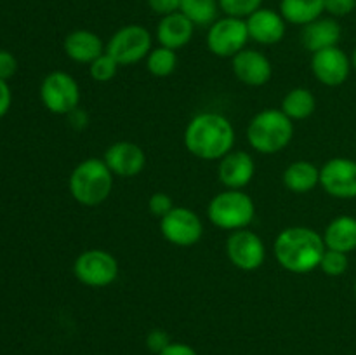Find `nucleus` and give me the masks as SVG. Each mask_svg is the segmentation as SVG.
<instances>
[{
    "mask_svg": "<svg viewBox=\"0 0 356 355\" xmlns=\"http://www.w3.org/2000/svg\"><path fill=\"white\" fill-rule=\"evenodd\" d=\"M184 146L197 159L221 160L235 146V127L218 111H202L188 122Z\"/></svg>",
    "mask_w": 356,
    "mask_h": 355,
    "instance_id": "f257e3e1",
    "label": "nucleus"
},
{
    "mask_svg": "<svg viewBox=\"0 0 356 355\" xmlns=\"http://www.w3.org/2000/svg\"><path fill=\"white\" fill-rule=\"evenodd\" d=\"M325 249L323 237L309 226H289L278 233L273 244L280 267L298 275L318 268Z\"/></svg>",
    "mask_w": 356,
    "mask_h": 355,
    "instance_id": "f03ea898",
    "label": "nucleus"
},
{
    "mask_svg": "<svg viewBox=\"0 0 356 355\" xmlns=\"http://www.w3.org/2000/svg\"><path fill=\"white\" fill-rule=\"evenodd\" d=\"M72 197L86 207L103 204L113 188V173L103 159H86L75 166L68 180Z\"/></svg>",
    "mask_w": 356,
    "mask_h": 355,
    "instance_id": "7ed1b4c3",
    "label": "nucleus"
},
{
    "mask_svg": "<svg viewBox=\"0 0 356 355\" xmlns=\"http://www.w3.org/2000/svg\"><path fill=\"white\" fill-rule=\"evenodd\" d=\"M292 138H294V122L277 108H268L254 115L247 127L249 145L264 155H273L285 150Z\"/></svg>",
    "mask_w": 356,
    "mask_h": 355,
    "instance_id": "20e7f679",
    "label": "nucleus"
},
{
    "mask_svg": "<svg viewBox=\"0 0 356 355\" xmlns=\"http://www.w3.org/2000/svg\"><path fill=\"white\" fill-rule=\"evenodd\" d=\"M209 221L229 232L243 230L254 221L256 204L252 197L242 190H228L214 195L207 207Z\"/></svg>",
    "mask_w": 356,
    "mask_h": 355,
    "instance_id": "39448f33",
    "label": "nucleus"
},
{
    "mask_svg": "<svg viewBox=\"0 0 356 355\" xmlns=\"http://www.w3.org/2000/svg\"><path fill=\"white\" fill-rule=\"evenodd\" d=\"M118 261L110 251L87 249L75 258L73 275L87 287H106L118 277Z\"/></svg>",
    "mask_w": 356,
    "mask_h": 355,
    "instance_id": "423d86ee",
    "label": "nucleus"
},
{
    "mask_svg": "<svg viewBox=\"0 0 356 355\" xmlns=\"http://www.w3.org/2000/svg\"><path fill=\"white\" fill-rule=\"evenodd\" d=\"M106 52L120 66L136 65L152 52V33L143 24H125L111 35Z\"/></svg>",
    "mask_w": 356,
    "mask_h": 355,
    "instance_id": "0eeeda50",
    "label": "nucleus"
},
{
    "mask_svg": "<svg viewBox=\"0 0 356 355\" xmlns=\"http://www.w3.org/2000/svg\"><path fill=\"white\" fill-rule=\"evenodd\" d=\"M40 100L54 115H70L80 104L79 82L66 72H51L40 84Z\"/></svg>",
    "mask_w": 356,
    "mask_h": 355,
    "instance_id": "6e6552de",
    "label": "nucleus"
},
{
    "mask_svg": "<svg viewBox=\"0 0 356 355\" xmlns=\"http://www.w3.org/2000/svg\"><path fill=\"white\" fill-rule=\"evenodd\" d=\"M249 38L245 19L232 16L218 17L209 26L207 47L218 58H233L245 49Z\"/></svg>",
    "mask_w": 356,
    "mask_h": 355,
    "instance_id": "1a4fd4ad",
    "label": "nucleus"
},
{
    "mask_svg": "<svg viewBox=\"0 0 356 355\" xmlns=\"http://www.w3.org/2000/svg\"><path fill=\"white\" fill-rule=\"evenodd\" d=\"M160 232L163 239L177 247H191L200 242L204 235V223L200 216L190 207H174L169 214L160 218Z\"/></svg>",
    "mask_w": 356,
    "mask_h": 355,
    "instance_id": "9d476101",
    "label": "nucleus"
},
{
    "mask_svg": "<svg viewBox=\"0 0 356 355\" xmlns=\"http://www.w3.org/2000/svg\"><path fill=\"white\" fill-rule=\"evenodd\" d=\"M226 254L233 267L243 271H254L263 267L266 247L263 239L250 230H236L226 240Z\"/></svg>",
    "mask_w": 356,
    "mask_h": 355,
    "instance_id": "9b49d317",
    "label": "nucleus"
},
{
    "mask_svg": "<svg viewBox=\"0 0 356 355\" xmlns=\"http://www.w3.org/2000/svg\"><path fill=\"white\" fill-rule=\"evenodd\" d=\"M320 187L336 198H356V160L330 159L320 167Z\"/></svg>",
    "mask_w": 356,
    "mask_h": 355,
    "instance_id": "f8f14e48",
    "label": "nucleus"
},
{
    "mask_svg": "<svg viewBox=\"0 0 356 355\" xmlns=\"http://www.w3.org/2000/svg\"><path fill=\"white\" fill-rule=\"evenodd\" d=\"M312 72L320 84L327 87H339L348 80L351 72V59L341 47H329L313 52Z\"/></svg>",
    "mask_w": 356,
    "mask_h": 355,
    "instance_id": "ddd939ff",
    "label": "nucleus"
},
{
    "mask_svg": "<svg viewBox=\"0 0 356 355\" xmlns=\"http://www.w3.org/2000/svg\"><path fill=\"white\" fill-rule=\"evenodd\" d=\"M232 68L236 79L249 87L266 86L273 75V66L268 56L256 49H243L232 58Z\"/></svg>",
    "mask_w": 356,
    "mask_h": 355,
    "instance_id": "4468645a",
    "label": "nucleus"
},
{
    "mask_svg": "<svg viewBox=\"0 0 356 355\" xmlns=\"http://www.w3.org/2000/svg\"><path fill=\"white\" fill-rule=\"evenodd\" d=\"M103 160L113 176L118 178L138 176L146 166L145 150L132 141H117L110 145L104 152Z\"/></svg>",
    "mask_w": 356,
    "mask_h": 355,
    "instance_id": "2eb2a0df",
    "label": "nucleus"
},
{
    "mask_svg": "<svg viewBox=\"0 0 356 355\" xmlns=\"http://www.w3.org/2000/svg\"><path fill=\"white\" fill-rule=\"evenodd\" d=\"M254 174H256V164L252 155L243 150H232L219 160V181L228 190H242L252 181Z\"/></svg>",
    "mask_w": 356,
    "mask_h": 355,
    "instance_id": "dca6fc26",
    "label": "nucleus"
},
{
    "mask_svg": "<svg viewBox=\"0 0 356 355\" xmlns=\"http://www.w3.org/2000/svg\"><path fill=\"white\" fill-rule=\"evenodd\" d=\"M249 37L261 45H275L284 40L287 21L280 13L261 7L245 19Z\"/></svg>",
    "mask_w": 356,
    "mask_h": 355,
    "instance_id": "f3484780",
    "label": "nucleus"
},
{
    "mask_svg": "<svg viewBox=\"0 0 356 355\" xmlns=\"http://www.w3.org/2000/svg\"><path fill=\"white\" fill-rule=\"evenodd\" d=\"M63 49L72 61L82 65H90L94 59L106 52V45L103 44L99 35L90 30H75L66 35Z\"/></svg>",
    "mask_w": 356,
    "mask_h": 355,
    "instance_id": "a211bd4d",
    "label": "nucleus"
},
{
    "mask_svg": "<svg viewBox=\"0 0 356 355\" xmlns=\"http://www.w3.org/2000/svg\"><path fill=\"white\" fill-rule=\"evenodd\" d=\"M343 35V28L336 17H318L313 23L302 26L301 42L309 52L336 47Z\"/></svg>",
    "mask_w": 356,
    "mask_h": 355,
    "instance_id": "6ab92c4d",
    "label": "nucleus"
},
{
    "mask_svg": "<svg viewBox=\"0 0 356 355\" xmlns=\"http://www.w3.org/2000/svg\"><path fill=\"white\" fill-rule=\"evenodd\" d=\"M193 31L195 24L179 10V13L169 14L160 19L159 26H156V40L162 47L177 51L190 44V40L193 38Z\"/></svg>",
    "mask_w": 356,
    "mask_h": 355,
    "instance_id": "aec40b11",
    "label": "nucleus"
},
{
    "mask_svg": "<svg viewBox=\"0 0 356 355\" xmlns=\"http://www.w3.org/2000/svg\"><path fill=\"white\" fill-rule=\"evenodd\" d=\"M322 237L327 249L351 253L356 249V218L348 214L337 216L327 225Z\"/></svg>",
    "mask_w": 356,
    "mask_h": 355,
    "instance_id": "412c9836",
    "label": "nucleus"
},
{
    "mask_svg": "<svg viewBox=\"0 0 356 355\" xmlns=\"http://www.w3.org/2000/svg\"><path fill=\"white\" fill-rule=\"evenodd\" d=\"M282 180L292 194H308L320 184V169L309 160H296L284 171Z\"/></svg>",
    "mask_w": 356,
    "mask_h": 355,
    "instance_id": "4be33fe9",
    "label": "nucleus"
},
{
    "mask_svg": "<svg viewBox=\"0 0 356 355\" xmlns=\"http://www.w3.org/2000/svg\"><path fill=\"white\" fill-rule=\"evenodd\" d=\"M325 13V0H280V14L291 24L306 26Z\"/></svg>",
    "mask_w": 356,
    "mask_h": 355,
    "instance_id": "5701e85b",
    "label": "nucleus"
},
{
    "mask_svg": "<svg viewBox=\"0 0 356 355\" xmlns=\"http://www.w3.org/2000/svg\"><path fill=\"white\" fill-rule=\"evenodd\" d=\"M282 111L291 120H305L309 118L316 110V97L306 87H296L291 89L282 100Z\"/></svg>",
    "mask_w": 356,
    "mask_h": 355,
    "instance_id": "b1692460",
    "label": "nucleus"
},
{
    "mask_svg": "<svg viewBox=\"0 0 356 355\" xmlns=\"http://www.w3.org/2000/svg\"><path fill=\"white\" fill-rule=\"evenodd\" d=\"M181 13L195 26H211L219 14V0H181Z\"/></svg>",
    "mask_w": 356,
    "mask_h": 355,
    "instance_id": "393cba45",
    "label": "nucleus"
},
{
    "mask_svg": "<svg viewBox=\"0 0 356 355\" xmlns=\"http://www.w3.org/2000/svg\"><path fill=\"white\" fill-rule=\"evenodd\" d=\"M146 68L155 77H169L177 68V54L176 51L167 47L152 49V52L146 58Z\"/></svg>",
    "mask_w": 356,
    "mask_h": 355,
    "instance_id": "a878e982",
    "label": "nucleus"
},
{
    "mask_svg": "<svg viewBox=\"0 0 356 355\" xmlns=\"http://www.w3.org/2000/svg\"><path fill=\"white\" fill-rule=\"evenodd\" d=\"M118 66L120 65H118L108 52H103L99 58H96L89 65V75L90 79L96 80V82H110V80H113V77L117 75Z\"/></svg>",
    "mask_w": 356,
    "mask_h": 355,
    "instance_id": "bb28decb",
    "label": "nucleus"
},
{
    "mask_svg": "<svg viewBox=\"0 0 356 355\" xmlns=\"http://www.w3.org/2000/svg\"><path fill=\"white\" fill-rule=\"evenodd\" d=\"M263 7V0H219V9L225 16L247 19L250 14Z\"/></svg>",
    "mask_w": 356,
    "mask_h": 355,
    "instance_id": "cd10ccee",
    "label": "nucleus"
},
{
    "mask_svg": "<svg viewBox=\"0 0 356 355\" xmlns=\"http://www.w3.org/2000/svg\"><path fill=\"white\" fill-rule=\"evenodd\" d=\"M348 254L341 251L325 249L322 261H320V270L329 277H341L348 270Z\"/></svg>",
    "mask_w": 356,
    "mask_h": 355,
    "instance_id": "c85d7f7f",
    "label": "nucleus"
},
{
    "mask_svg": "<svg viewBox=\"0 0 356 355\" xmlns=\"http://www.w3.org/2000/svg\"><path fill=\"white\" fill-rule=\"evenodd\" d=\"M174 207H176V205H174L172 197L167 195L165 191H156V194H153L148 200L149 212H152L153 216H156V218H163V216L169 214Z\"/></svg>",
    "mask_w": 356,
    "mask_h": 355,
    "instance_id": "c756f323",
    "label": "nucleus"
},
{
    "mask_svg": "<svg viewBox=\"0 0 356 355\" xmlns=\"http://www.w3.org/2000/svg\"><path fill=\"white\" fill-rule=\"evenodd\" d=\"M145 343H146V348H148L149 352H153V354L159 355L160 352H162L163 348L169 347L172 341H170V336L163 329H152L148 334H146Z\"/></svg>",
    "mask_w": 356,
    "mask_h": 355,
    "instance_id": "7c9ffc66",
    "label": "nucleus"
},
{
    "mask_svg": "<svg viewBox=\"0 0 356 355\" xmlns=\"http://www.w3.org/2000/svg\"><path fill=\"white\" fill-rule=\"evenodd\" d=\"M356 9V0H325V13L332 17H343Z\"/></svg>",
    "mask_w": 356,
    "mask_h": 355,
    "instance_id": "2f4dec72",
    "label": "nucleus"
},
{
    "mask_svg": "<svg viewBox=\"0 0 356 355\" xmlns=\"http://www.w3.org/2000/svg\"><path fill=\"white\" fill-rule=\"evenodd\" d=\"M17 59L13 52L0 49V80H9L16 75Z\"/></svg>",
    "mask_w": 356,
    "mask_h": 355,
    "instance_id": "473e14b6",
    "label": "nucleus"
},
{
    "mask_svg": "<svg viewBox=\"0 0 356 355\" xmlns=\"http://www.w3.org/2000/svg\"><path fill=\"white\" fill-rule=\"evenodd\" d=\"M148 6L153 13L159 16H169V14L179 13L181 0H148Z\"/></svg>",
    "mask_w": 356,
    "mask_h": 355,
    "instance_id": "72a5a7b5",
    "label": "nucleus"
},
{
    "mask_svg": "<svg viewBox=\"0 0 356 355\" xmlns=\"http://www.w3.org/2000/svg\"><path fill=\"white\" fill-rule=\"evenodd\" d=\"M10 104H13V90L7 80H0V118L6 117Z\"/></svg>",
    "mask_w": 356,
    "mask_h": 355,
    "instance_id": "f704fd0d",
    "label": "nucleus"
},
{
    "mask_svg": "<svg viewBox=\"0 0 356 355\" xmlns=\"http://www.w3.org/2000/svg\"><path fill=\"white\" fill-rule=\"evenodd\" d=\"M159 355H198L197 350L193 347L186 343H181V341H172L167 348H163Z\"/></svg>",
    "mask_w": 356,
    "mask_h": 355,
    "instance_id": "c9c22d12",
    "label": "nucleus"
},
{
    "mask_svg": "<svg viewBox=\"0 0 356 355\" xmlns=\"http://www.w3.org/2000/svg\"><path fill=\"white\" fill-rule=\"evenodd\" d=\"M351 68H353L355 72H356V47H355V51H353V56H351Z\"/></svg>",
    "mask_w": 356,
    "mask_h": 355,
    "instance_id": "e433bc0d",
    "label": "nucleus"
},
{
    "mask_svg": "<svg viewBox=\"0 0 356 355\" xmlns=\"http://www.w3.org/2000/svg\"><path fill=\"white\" fill-rule=\"evenodd\" d=\"M353 291H355V298H356V281H355V287H353Z\"/></svg>",
    "mask_w": 356,
    "mask_h": 355,
    "instance_id": "4c0bfd02",
    "label": "nucleus"
}]
</instances>
